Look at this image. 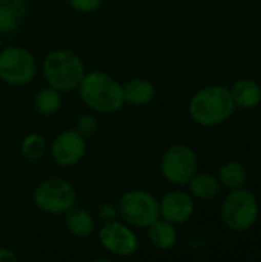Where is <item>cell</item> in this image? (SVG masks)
Segmentation results:
<instances>
[{"instance_id": "22", "label": "cell", "mask_w": 261, "mask_h": 262, "mask_svg": "<svg viewBox=\"0 0 261 262\" xmlns=\"http://www.w3.org/2000/svg\"><path fill=\"white\" fill-rule=\"evenodd\" d=\"M69 5L72 9L78 12L89 14V12H95L103 5V0H69Z\"/></svg>"}, {"instance_id": "11", "label": "cell", "mask_w": 261, "mask_h": 262, "mask_svg": "<svg viewBox=\"0 0 261 262\" xmlns=\"http://www.w3.org/2000/svg\"><path fill=\"white\" fill-rule=\"evenodd\" d=\"M160 218L166 220L174 226L185 224L194 215V201L189 193L182 190H174L166 193L160 201Z\"/></svg>"}, {"instance_id": "25", "label": "cell", "mask_w": 261, "mask_h": 262, "mask_svg": "<svg viewBox=\"0 0 261 262\" xmlns=\"http://www.w3.org/2000/svg\"><path fill=\"white\" fill-rule=\"evenodd\" d=\"M6 2H9V0H0V3H6Z\"/></svg>"}, {"instance_id": "13", "label": "cell", "mask_w": 261, "mask_h": 262, "mask_svg": "<svg viewBox=\"0 0 261 262\" xmlns=\"http://www.w3.org/2000/svg\"><path fill=\"white\" fill-rule=\"evenodd\" d=\"M155 97V86L146 78H131L123 84V98L129 106H148Z\"/></svg>"}, {"instance_id": "10", "label": "cell", "mask_w": 261, "mask_h": 262, "mask_svg": "<svg viewBox=\"0 0 261 262\" xmlns=\"http://www.w3.org/2000/svg\"><path fill=\"white\" fill-rule=\"evenodd\" d=\"M85 154L86 140L75 129L60 132L51 144L52 160L60 167H74L83 160Z\"/></svg>"}, {"instance_id": "9", "label": "cell", "mask_w": 261, "mask_h": 262, "mask_svg": "<svg viewBox=\"0 0 261 262\" xmlns=\"http://www.w3.org/2000/svg\"><path fill=\"white\" fill-rule=\"evenodd\" d=\"M98 241L106 252L120 258L132 256L138 249L137 235L134 233L132 227L122 220L103 223L98 232Z\"/></svg>"}, {"instance_id": "8", "label": "cell", "mask_w": 261, "mask_h": 262, "mask_svg": "<svg viewBox=\"0 0 261 262\" xmlns=\"http://www.w3.org/2000/svg\"><path fill=\"white\" fill-rule=\"evenodd\" d=\"M198 160L195 152L186 144H174L165 150L160 170L162 175L172 184L183 186L197 173Z\"/></svg>"}, {"instance_id": "14", "label": "cell", "mask_w": 261, "mask_h": 262, "mask_svg": "<svg viewBox=\"0 0 261 262\" xmlns=\"http://www.w3.org/2000/svg\"><path fill=\"white\" fill-rule=\"evenodd\" d=\"M26 14V0H9L6 3H0V34H12Z\"/></svg>"}, {"instance_id": "17", "label": "cell", "mask_w": 261, "mask_h": 262, "mask_svg": "<svg viewBox=\"0 0 261 262\" xmlns=\"http://www.w3.org/2000/svg\"><path fill=\"white\" fill-rule=\"evenodd\" d=\"M188 186L191 195L202 201H211L220 193V181L211 173H195Z\"/></svg>"}, {"instance_id": "24", "label": "cell", "mask_w": 261, "mask_h": 262, "mask_svg": "<svg viewBox=\"0 0 261 262\" xmlns=\"http://www.w3.org/2000/svg\"><path fill=\"white\" fill-rule=\"evenodd\" d=\"M18 256L15 255L14 250L6 249V247H0V262H17Z\"/></svg>"}, {"instance_id": "23", "label": "cell", "mask_w": 261, "mask_h": 262, "mask_svg": "<svg viewBox=\"0 0 261 262\" xmlns=\"http://www.w3.org/2000/svg\"><path fill=\"white\" fill-rule=\"evenodd\" d=\"M98 218L106 223V221H112L118 218V212H117V206L111 204V203H103L98 207Z\"/></svg>"}, {"instance_id": "19", "label": "cell", "mask_w": 261, "mask_h": 262, "mask_svg": "<svg viewBox=\"0 0 261 262\" xmlns=\"http://www.w3.org/2000/svg\"><path fill=\"white\" fill-rule=\"evenodd\" d=\"M218 181L231 190L240 189L246 183V169L238 161H228L218 170Z\"/></svg>"}, {"instance_id": "20", "label": "cell", "mask_w": 261, "mask_h": 262, "mask_svg": "<svg viewBox=\"0 0 261 262\" xmlns=\"http://www.w3.org/2000/svg\"><path fill=\"white\" fill-rule=\"evenodd\" d=\"M46 140L40 134H29L22 140L20 154L28 161H37L46 154Z\"/></svg>"}, {"instance_id": "2", "label": "cell", "mask_w": 261, "mask_h": 262, "mask_svg": "<svg viewBox=\"0 0 261 262\" xmlns=\"http://www.w3.org/2000/svg\"><path fill=\"white\" fill-rule=\"evenodd\" d=\"M191 118L205 127L225 123L235 109L231 91L225 86H208L197 91L189 101Z\"/></svg>"}, {"instance_id": "15", "label": "cell", "mask_w": 261, "mask_h": 262, "mask_svg": "<svg viewBox=\"0 0 261 262\" xmlns=\"http://www.w3.org/2000/svg\"><path fill=\"white\" fill-rule=\"evenodd\" d=\"M231 95L234 98L235 106L252 109L257 107L261 101V88L254 80H238L232 89Z\"/></svg>"}, {"instance_id": "26", "label": "cell", "mask_w": 261, "mask_h": 262, "mask_svg": "<svg viewBox=\"0 0 261 262\" xmlns=\"http://www.w3.org/2000/svg\"><path fill=\"white\" fill-rule=\"evenodd\" d=\"M0 49H2V38H0Z\"/></svg>"}, {"instance_id": "5", "label": "cell", "mask_w": 261, "mask_h": 262, "mask_svg": "<svg viewBox=\"0 0 261 262\" xmlns=\"http://www.w3.org/2000/svg\"><path fill=\"white\" fill-rule=\"evenodd\" d=\"M118 218L131 227L148 229L155 220L160 218L158 200L145 190H128L117 203Z\"/></svg>"}, {"instance_id": "3", "label": "cell", "mask_w": 261, "mask_h": 262, "mask_svg": "<svg viewBox=\"0 0 261 262\" xmlns=\"http://www.w3.org/2000/svg\"><path fill=\"white\" fill-rule=\"evenodd\" d=\"M42 72L49 86L60 92H71L78 88L85 75V64L78 54L60 48L45 55Z\"/></svg>"}, {"instance_id": "16", "label": "cell", "mask_w": 261, "mask_h": 262, "mask_svg": "<svg viewBox=\"0 0 261 262\" xmlns=\"http://www.w3.org/2000/svg\"><path fill=\"white\" fill-rule=\"evenodd\" d=\"M148 238L157 249L169 250L177 243V229L166 220L158 218L148 227Z\"/></svg>"}, {"instance_id": "6", "label": "cell", "mask_w": 261, "mask_h": 262, "mask_svg": "<svg viewBox=\"0 0 261 262\" xmlns=\"http://www.w3.org/2000/svg\"><path fill=\"white\" fill-rule=\"evenodd\" d=\"M258 201L255 195L245 189H234L222 204V220L234 232L251 229L258 218Z\"/></svg>"}, {"instance_id": "21", "label": "cell", "mask_w": 261, "mask_h": 262, "mask_svg": "<svg viewBox=\"0 0 261 262\" xmlns=\"http://www.w3.org/2000/svg\"><path fill=\"white\" fill-rule=\"evenodd\" d=\"M85 140L94 137L98 130V120L95 115L92 114H83L82 117H78L75 127H74Z\"/></svg>"}, {"instance_id": "18", "label": "cell", "mask_w": 261, "mask_h": 262, "mask_svg": "<svg viewBox=\"0 0 261 262\" xmlns=\"http://www.w3.org/2000/svg\"><path fill=\"white\" fill-rule=\"evenodd\" d=\"M62 107V92L52 86L42 88L34 97V109L38 115L52 117Z\"/></svg>"}, {"instance_id": "4", "label": "cell", "mask_w": 261, "mask_h": 262, "mask_svg": "<svg viewBox=\"0 0 261 262\" xmlns=\"http://www.w3.org/2000/svg\"><path fill=\"white\" fill-rule=\"evenodd\" d=\"M32 201L35 207L49 215H65L77 203V190L74 184L65 178H46L40 181L34 192Z\"/></svg>"}, {"instance_id": "7", "label": "cell", "mask_w": 261, "mask_h": 262, "mask_svg": "<svg viewBox=\"0 0 261 262\" xmlns=\"http://www.w3.org/2000/svg\"><path fill=\"white\" fill-rule=\"evenodd\" d=\"M37 75L34 55L20 46L0 49V80L11 86L29 84Z\"/></svg>"}, {"instance_id": "1", "label": "cell", "mask_w": 261, "mask_h": 262, "mask_svg": "<svg viewBox=\"0 0 261 262\" xmlns=\"http://www.w3.org/2000/svg\"><path fill=\"white\" fill-rule=\"evenodd\" d=\"M77 89L85 106L95 114H115L125 106L123 84L108 72H85Z\"/></svg>"}, {"instance_id": "12", "label": "cell", "mask_w": 261, "mask_h": 262, "mask_svg": "<svg viewBox=\"0 0 261 262\" xmlns=\"http://www.w3.org/2000/svg\"><path fill=\"white\" fill-rule=\"evenodd\" d=\"M65 224L69 235L77 239H86L95 230V220L92 213L88 209L78 206H72L65 213Z\"/></svg>"}]
</instances>
